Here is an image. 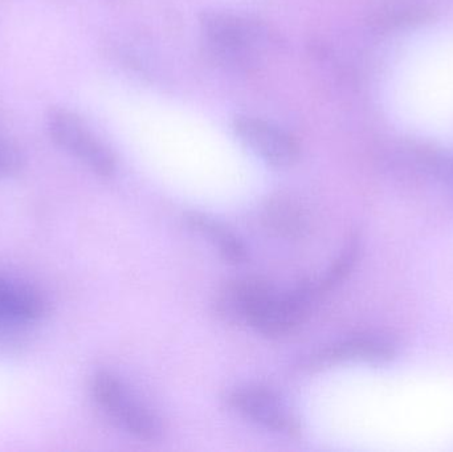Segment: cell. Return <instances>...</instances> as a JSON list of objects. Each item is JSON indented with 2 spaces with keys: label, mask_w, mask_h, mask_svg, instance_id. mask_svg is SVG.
<instances>
[{
  "label": "cell",
  "mask_w": 453,
  "mask_h": 452,
  "mask_svg": "<svg viewBox=\"0 0 453 452\" xmlns=\"http://www.w3.org/2000/svg\"><path fill=\"white\" fill-rule=\"evenodd\" d=\"M201 32L210 55L232 71L256 68L268 44V32L263 26L234 13H204Z\"/></svg>",
  "instance_id": "1"
},
{
  "label": "cell",
  "mask_w": 453,
  "mask_h": 452,
  "mask_svg": "<svg viewBox=\"0 0 453 452\" xmlns=\"http://www.w3.org/2000/svg\"><path fill=\"white\" fill-rule=\"evenodd\" d=\"M92 393L106 417L133 437L153 442L164 434L161 418L114 374L98 372L93 379Z\"/></svg>",
  "instance_id": "2"
},
{
  "label": "cell",
  "mask_w": 453,
  "mask_h": 452,
  "mask_svg": "<svg viewBox=\"0 0 453 452\" xmlns=\"http://www.w3.org/2000/svg\"><path fill=\"white\" fill-rule=\"evenodd\" d=\"M47 126L58 148L79 159L98 177H113L116 157L77 114L66 109H52L48 114Z\"/></svg>",
  "instance_id": "3"
},
{
  "label": "cell",
  "mask_w": 453,
  "mask_h": 452,
  "mask_svg": "<svg viewBox=\"0 0 453 452\" xmlns=\"http://www.w3.org/2000/svg\"><path fill=\"white\" fill-rule=\"evenodd\" d=\"M234 129L250 150L272 166L289 167L300 158L297 140L272 122L257 117L239 116L234 119Z\"/></svg>",
  "instance_id": "4"
},
{
  "label": "cell",
  "mask_w": 453,
  "mask_h": 452,
  "mask_svg": "<svg viewBox=\"0 0 453 452\" xmlns=\"http://www.w3.org/2000/svg\"><path fill=\"white\" fill-rule=\"evenodd\" d=\"M226 403L253 424L272 432L296 435L300 425L285 403L268 389L258 387H236L226 395Z\"/></svg>",
  "instance_id": "5"
},
{
  "label": "cell",
  "mask_w": 453,
  "mask_h": 452,
  "mask_svg": "<svg viewBox=\"0 0 453 452\" xmlns=\"http://www.w3.org/2000/svg\"><path fill=\"white\" fill-rule=\"evenodd\" d=\"M48 310V300L36 288L0 276V326H24Z\"/></svg>",
  "instance_id": "6"
},
{
  "label": "cell",
  "mask_w": 453,
  "mask_h": 452,
  "mask_svg": "<svg viewBox=\"0 0 453 452\" xmlns=\"http://www.w3.org/2000/svg\"><path fill=\"white\" fill-rule=\"evenodd\" d=\"M395 348L388 340L377 336H356L335 342L311 358V365L345 363V361H366L385 363L391 360Z\"/></svg>",
  "instance_id": "7"
},
{
  "label": "cell",
  "mask_w": 453,
  "mask_h": 452,
  "mask_svg": "<svg viewBox=\"0 0 453 452\" xmlns=\"http://www.w3.org/2000/svg\"><path fill=\"white\" fill-rule=\"evenodd\" d=\"M188 223L191 228L209 239L210 243L218 249L226 262L232 264H242L247 260V249L242 241L214 218L199 214V212H190L188 214Z\"/></svg>",
  "instance_id": "8"
},
{
  "label": "cell",
  "mask_w": 453,
  "mask_h": 452,
  "mask_svg": "<svg viewBox=\"0 0 453 452\" xmlns=\"http://www.w3.org/2000/svg\"><path fill=\"white\" fill-rule=\"evenodd\" d=\"M290 209L292 207L289 204L281 203V202L273 204L268 211V222L279 233L293 235L303 228V222H301L300 215L295 210Z\"/></svg>",
  "instance_id": "9"
},
{
  "label": "cell",
  "mask_w": 453,
  "mask_h": 452,
  "mask_svg": "<svg viewBox=\"0 0 453 452\" xmlns=\"http://www.w3.org/2000/svg\"><path fill=\"white\" fill-rule=\"evenodd\" d=\"M24 166L20 149L5 138L0 137V178L12 177Z\"/></svg>",
  "instance_id": "10"
},
{
  "label": "cell",
  "mask_w": 453,
  "mask_h": 452,
  "mask_svg": "<svg viewBox=\"0 0 453 452\" xmlns=\"http://www.w3.org/2000/svg\"><path fill=\"white\" fill-rule=\"evenodd\" d=\"M452 175H453V165H452Z\"/></svg>",
  "instance_id": "11"
}]
</instances>
